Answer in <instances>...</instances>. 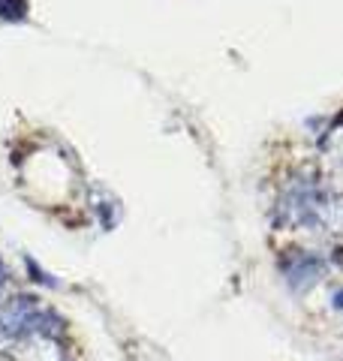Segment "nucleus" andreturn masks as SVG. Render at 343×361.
Wrapping results in <instances>:
<instances>
[{
    "label": "nucleus",
    "mask_w": 343,
    "mask_h": 361,
    "mask_svg": "<svg viewBox=\"0 0 343 361\" xmlns=\"http://www.w3.org/2000/svg\"><path fill=\"white\" fill-rule=\"evenodd\" d=\"M4 286H6V271H4V262H0V292H4Z\"/></svg>",
    "instance_id": "nucleus-1"
}]
</instances>
